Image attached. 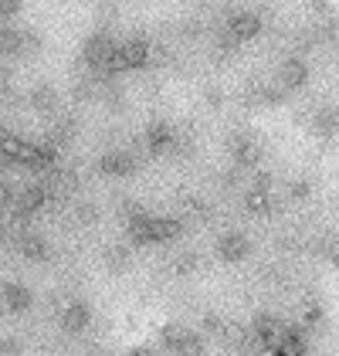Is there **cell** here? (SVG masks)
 Returning a JSON list of instances; mask_svg holds the SVG:
<instances>
[{"mask_svg":"<svg viewBox=\"0 0 339 356\" xmlns=\"http://www.w3.org/2000/svg\"><path fill=\"white\" fill-rule=\"evenodd\" d=\"M85 316H88V312H85L82 305H72V309L65 312V326H68V329H82L85 326Z\"/></svg>","mask_w":339,"mask_h":356,"instance_id":"5","label":"cell"},{"mask_svg":"<svg viewBox=\"0 0 339 356\" xmlns=\"http://www.w3.org/2000/svg\"><path fill=\"white\" fill-rule=\"evenodd\" d=\"M10 44H17L14 51H24V55H31V51H38V34L21 31V34H14V38H10Z\"/></svg>","mask_w":339,"mask_h":356,"instance_id":"4","label":"cell"},{"mask_svg":"<svg viewBox=\"0 0 339 356\" xmlns=\"http://www.w3.org/2000/svg\"><path fill=\"white\" fill-rule=\"evenodd\" d=\"M258 31H261V21H258L254 14H234V17H231V34H234L238 41H248Z\"/></svg>","mask_w":339,"mask_h":356,"instance_id":"2","label":"cell"},{"mask_svg":"<svg viewBox=\"0 0 339 356\" xmlns=\"http://www.w3.org/2000/svg\"><path fill=\"white\" fill-rule=\"evenodd\" d=\"M306 75H309L306 61H302V58H288L282 65V79H279V82H282L285 92H288V88H299V85L306 82Z\"/></svg>","mask_w":339,"mask_h":356,"instance_id":"1","label":"cell"},{"mask_svg":"<svg viewBox=\"0 0 339 356\" xmlns=\"http://www.w3.org/2000/svg\"><path fill=\"white\" fill-rule=\"evenodd\" d=\"M245 251H248V245H245V238H241V234H227L224 241H221V254H224L227 261L245 258Z\"/></svg>","mask_w":339,"mask_h":356,"instance_id":"3","label":"cell"},{"mask_svg":"<svg viewBox=\"0 0 339 356\" xmlns=\"http://www.w3.org/2000/svg\"><path fill=\"white\" fill-rule=\"evenodd\" d=\"M309 7L312 10H326V7H329V0H309Z\"/></svg>","mask_w":339,"mask_h":356,"instance_id":"6","label":"cell"}]
</instances>
